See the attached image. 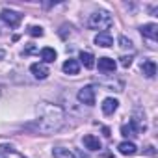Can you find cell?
<instances>
[{"label": "cell", "instance_id": "cell-1", "mask_svg": "<svg viewBox=\"0 0 158 158\" xmlns=\"http://www.w3.org/2000/svg\"><path fill=\"white\" fill-rule=\"evenodd\" d=\"M65 125V112L58 104L52 102H41L37 106V119H35V130L41 134H52L58 132Z\"/></svg>", "mask_w": 158, "mask_h": 158}, {"label": "cell", "instance_id": "cell-2", "mask_svg": "<svg viewBox=\"0 0 158 158\" xmlns=\"http://www.w3.org/2000/svg\"><path fill=\"white\" fill-rule=\"evenodd\" d=\"M112 24H114V19H112V15L108 11H93L88 17V21H86V26L89 30H102V32H106Z\"/></svg>", "mask_w": 158, "mask_h": 158}, {"label": "cell", "instance_id": "cell-3", "mask_svg": "<svg viewBox=\"0 0 158 158\" xmlns=\"http://www.w3.org/2000/svg\"><path fill=\"white\" fill-rule=\"evenodd\" d=\"M78 101L86 106H93L95 104V88L93 86H84L80 91H78Z\"/></svg>", "mask_w": 158, "mask_h": 158}, {"label": "cell", "instance_id": "cell-4", "mask_svg": "<svg viewBox=\"0 0 158 158\" xmlns=\"http://www.w3.org/2000/svg\"><path fill=\"white\" fill-rule=\"evenodd\" d=\"M52 156L54 158H86L82 152H78L74 149H67V147H54Z\"/></svg>", "mask_w": 158, "mask_h": 158}, {"label": "cell", "instance_id": "cell-5", "mask_svg": "<svg viewBox=\"0 0 158 158\" xmlns=\"http://www.w3.org/2000/svg\"><path fill=\"white\" fill-rule=\"evenodd\" d=\"M0 17H2V21L10 26H19L21 21H23V15L19 11H13V10H2V13H0Z\"/></svg>", "mask_w": 158, "mask_h": 158}, {"label": "cell", "instance_id": "cell-6", "mask_svg": "<svg viewBox=\"0 0 158 158\" xmlns=\"http://www.w3.org/2000/svg\"><path fill=\"white\" fill-rule=\"evenodd\" d=\"M30 73H32L35 78H39V80H45V78L50 74L47 63H43V61H41V63H39V61H37V63H32V65H30Z\"/></svg>", "mask_w": 158, "mask_h": 158}, {"label": "cell", "instance_id": "cell-7", "mask_svg": "<svg viewBox=\"0 0 158 158\" xmlns=\"http://www.w3.org/2000/svg\"><path fill=\"white\" fill-rule=\"evenodd\" d=\"M139 32H141V35H143V37L151 39V41H156V39H158V26H156L154 23L143 24V26L139 28Z\"/></svg>", "mask_w": 158, "mask_h": 158}, {"label": "cell", "instance_id": "cell-8", "mask_svg": "<svg viewBox=\"0 0 158 158\" xmlns=\"http://www.w3.org/2000/svg\"><path fill=\"white\" fill-rule=\"evenodd\" d=\"M117 106H119V101H117V99H114V97H106V99L102 101V104H101V108H102V114H104V115H112V114L117 110Z\"/></svg>", "mask_w": 158, "mask_h": 158}, {"label": "cell", "instance_id": "cell-9", "mask_svg": "<svg viewBox=\"0 0 158 158\" xmlns=\"http://www.w3.org/2000/svg\"><path fill=\"white\" fill-rule=\"evenodd\" d=\"M95 45L97 47H102V48H108L114 45V37L108 34V32H99L95 35Z\"/></svg>", "mask_w": 158, "mask_h": 158}, {"label": "cell", "instance_id": "cell-10", "mask_svg": "<svg viewBox=\"0 0 158 158\" xmlns=\"http://www.w3.org/2000/svg\"><path fill=\"white\" fill-rule=\"evenodd\" d=\"M61 69H63V73L65 74H78V71H80V63H78V60H73V58H69V60H65L63 61V65H61Z\"/></svg>", "mask_w": 158, "mask_h": 158}, {"label": "cell", "instance_id": "cell-11", "mask_svg": "<svg viewBox=\"0 0 158 158\" xmlns=\"http://www.w3.org/2000/svg\"><path fill=\"white\" fill-rule=\"evenodd\" d=\"M82 141H84V147L89 149V151H99L101 149V139L97 136H93V134H86L82 138Z\"/></svg>", "mask_w": 158, "mask_h": 158}, {"label": "cell", "instance_id": "cell-12", "mask_svg": "<svg viewBox=\"0 0 158 158\" xmlns=\"http://www.w3.org/2000/svg\"><path fill=\"white\" fill-rule=\"evenodd\" d=\"M99 71L102 73H114L115 71V60L112 58H99Z\"/></svg>", "mask_w": 158, "mask_h": 158}, {"label": "cell", "instance_id": "cell-13", "mask_svg": "<svg viewBox=\"0 0 158 158\" xmlns=\"http://www.w3.org/2000/svg\"><path fill=\"white\" fill-rule=\"evenodd\" d=\"M141 73H143V76H147V78H154V74H156V63H154L152 60H145V61L141 63Z\"/></svg>", "mask_w": 158, "mask_h": 158}, {"label": "cell", "instance_id": "cell-14", "mask_svg": "<svg viewBox=\"0 0 158 158\" xmlns=\"http://www.w3.org/2000/svg\"><path fill=\"white\" fill-rule=\"evenodd\" d=\"M117 149H119V152H121V154H125V156L136 154V151H138V147H136L132 141H121V143L117 145Z\"/></svg>", "mask_w": 158, "mask_h": 158}, {"label": "cell", "instance_id": "cell-15", "mask_svg": "<svg viewBox=\"0 0 158 158\" xmlns=\"http://www.w3.org/2000/svg\"><path fill=\"white\" fill-rule=\"evenodd\" d=\"M121 134L125 136V138H136L139 132H138V128H136V125L132 123V121H128V123H125L123 127H121Z\"/></svg>", "mask_w": 158, "mask_h": 158}, {"label": "cell", "instance_id": "cell-16", "mask_svg": "<svg viewBox=\"0 0 158 158\" xmlns=\"http://www.w3.org/2000/svg\"><path fill=\"white\" fill-rule=\"evenodd\" d=\"M56 50L54 48H50V47H45V48H41V60H43V63H52L54 60H56Z\"/></svg>", "mask_w": 158, "mask_h": 158}, {"label": "cell", "instance_id": "cell-17", "mask_svg": "<svg viewBox=\"0 0 158 158\" xmlns=\"http://www.w3.org/2000/svg\"><path fill=\"white\" fill-rule=\"evenodd\" d=\"M80 61H82V65L86 67V69H93L95 67V56L91 54V52H80Z\"/></svg>", "mask_w": 158, "mask_h": 158}, {"label": "cell", "instance_id": "cell-18", "mask_svg": "<svg viewBox=\"0 0 158 158\" xmlns=\"http://www.w3.org/2000/svg\"><path fill=\"white\" fill-rule=\"evenodd\" d=\"M28 34H30L32 37H41V35H43V28H41V26H30V28H28Z\"/></svg>", "mask_w": 158, "mask_h": 158}, {"label": "cell", "instance_id": "cell-19", "mask_svg": "<svg viewBox=\"0 0 158 158\" xmlns=\"http://www.w3.org/2000/svg\"><path fill=\"white\" fill-rule=\"evenodd\" d=\"M119 47L121 48H132V43H130V39H127L125 35H121L119 37Z\"/></svg>", "mask_w": 158, "mask_h": 158}, {"label": "cell", "instance_id": "cell-20", "mask_svg": "<svg viewBox=\"0 0 158 158\" xmlns=\"http://www.w3.org/2000/svg\"><path fill=\"white\" fill-rule=\"evenodd\" d=\"M130 63H132V56H123L121 58V65L123 67H130Z\"/></svg>", "mask_w": 158, "mask_h": 158}, {"label": "cell", "instance_id": "cell-21", "mask_svg": "<svg viewBox=\"0 0 158 158\" xmlns=\"http://www.w3.org/2000/svg\"><path fill=\"white\" fill-rule=\"evenodd\" d=\"M4 56H6V52H4V50H0V58H4Z\"/></svg>", "mask_w": 158, "mask_h": 158}, {"label": "cell", "instance_id": "cell-22", "mask_svg": "<svg viewBox=\"0 0 158 158\" xmlns=\"http://www.w3.org/2000/svg\"><path fill=\"white\" fill-rule=\"evenodd\" d=\"M0 158H6V154H4V152H2V151H0Z\"/></svg>", "mask_w": 158, "mask_h": 158}]
</instances>
